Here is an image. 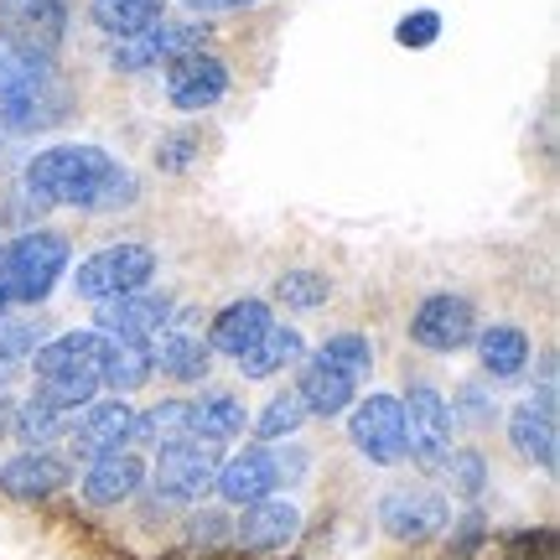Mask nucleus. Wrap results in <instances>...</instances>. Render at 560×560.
<instances>
[{
  "mask_svg": "<svg viewBox=\"0 0 560 560\" xmlns=\"http://www.w3.org/2000/svg\"><path fill=\"white\" fill-rule=\"evenodd\" d=\"M26 192L37 202H58V208L115 213V208L136 202L140 182L130 166H120L100 145H47L26 161Z\"/></svg>",
  "mask_w": 560,
  "mask_h": 560,
  "instance_id": "obj_1",
  "label": "nucleus"
},
{
  "mask_svg": "<svg viewBox=\"0 0 560 560\" xmlns=\"http://www.w3.org/2000/svg\"><path fill=\"white\" fill-rule=\"evenodd\" d=\"M104 332H62V338L42 342L32 353V374H37V395L32 400L52 405L58 416H79L83 405L100 395V363H104Z\"/></svg>",
  "mask_w": 560,
  "mask_h": 560,
  "instance_id": "obj_2",
  "label": "nucleus"
},
{
  "mask_svg": "<svg viewBox=\"0 0 560 560\" xmlns=\"http://www.w3.org/2000/svg\"><path fill=\"white\" fill-rule=\"evenodd\" d=\"M68 115V89L58 83L52 62L16 58L0 47V130L5 136H37Z\"/></svg>",
  "mask_w": 560,
  "mask_h": 560,
  "instance_id": "obj_3",
  "label": "nucleus"
},
{
  "mask_svg": "<svg viewBox=\"0 0 560 560\" xmlns=\"http://www.w3.org/2000/svg\"><path fill=\"white\" fill-rule=\"evenodd\" d=\"M68 260H73V249H68L62 234L32 229V234H21L5 249V260H0V291H5V301H16V306H37V301L52 296L58 276H68Z\"/></svg>",
  "mask_w": 560,
  "mask_h": 560,
  "instance_id": "obj_4",
  "label": "nucleus"
},
{
  "mask_svg": "<svg viewBox=\"0 0 560 560\" xmlns=\"http://www.w3.org/2000/svg\"><path fill=\"white\" fill-rule=\"evenodd\" d=\"M68 37V5L62 0H0V47L16 58H58Z\"/></svg>",
  "mask_w": 560,
  "mask_h": 560,
  "instance_id": "obj_5",
  "label": "nucleus"
},
{
  "mask_svg": "<svg viewBox=\"0 0 560 560\" xmlns=\"http://www.w3.org/2000/svg\"><path fill=\"white\" fill-rule=\"evenodd\" d=\"M156 276V255L145 244H109L100 255H89L73 276V291L83 301H115V296H130V291H145Z\"/></svg>",
  "mask_w": 560,
  "mask_h": 560,
  "instance_id": "obj_6",
  "label": "nucleus"
},
{
  "mask_svg": "<svg viewBox=\"0 0 560 560\" xmlns=\"http://www.w3.org/2000/svg\"><path fill=\"white\" fill-rule=\"evenodd\" d=\"M219 441H177V446H161L156 467H151V488L166 503H198L213 478H219Z\"/></svg>",
  "mask_w": 560,
  "mask_h": 560,
  "instance_id": "obj_7",
  "label": "nucleus"
},
{
  "mask_svg": "<svg viewBox=\"0 0 560 560\" xmlns=\"http://www.w3.org/2000/svg\"><path fill=\"white\" fill-rule=\"evenodd\" d=\"M202 37H208V26H198V21H156V26H145L136 37L115 42V47H109V68L145 73V68H156V62L202 52Z\"/></svg>",
  "mask_w": 560,
  "mask_h": 560,
  "instance_id": "obj_8",
  "label": "nucleus"
},
{
  "mask_svg": "<svg viewBox=\"0 0 560 560\" xmlns=\"http://www.w3.org/2000/svg\"><path fill=\"white\" fill-rule=\"evenodd\" d=\"M400 405H405V457H416L420 467L436 472L446 452H452V405L441 400V389H431V384H416Z\"/></svg>",
  "mask_w": 560,
  "mask_h": 560,
  "instance_id": "obj_9",
  "label": "nucleus"
},
{
  "mask_svg": "<svg viewBox=\"0 0 560 560\" xmlns=\"http://www.w3.org/2000/svg\"><path fill=\"white\" fill-rule=\"evenodd\" d=\"M130 431H136L130 400H100V405H83L79 416H68L62 441H68L73 457L94 462V457H109V452H125V446H130Z\"/></svg>",
  "mask_w": 560,
  "mask_h": 560,
  "instance_id": "obj_10",
  "label": "nucleus"
},
{
  "mask_svg": "<svg viewBox=\"0 0 560 560\" xmlns=\"http://www.w3.org/2000/svg\"><path fill=\"white\" fill-rule=\"evenodd\" d=\"M348 436L369 462L380 467H395L405 462V405L395 395H369V400L353 405L348 416Z\"/></svg>",
  "mask_w": 560,
  "mask_h": 560,
  "instance_id": "obj_11",
  "label": "nucleus"
},
{
  "mask_svg": "<svg viewBox=\"0 0 560 560\" xmlns=\"http://www.w3.org/2000/svg\"><path fill=\"white\" fill-rule=\"evenodd\" d=\"M410 338L420 348H431V353H457V348L478 338V312H472L467 296H452V291L425 296L416 306V317H410Z\"/></svg>",
  "mask_w": 560,
  "mask_h": 560,
  "instance_id": "obj_12",
  "label": "nucleus"
},
{
  "mask_svg": "<svg viewBox=\"0 0 560 560\" xmlns=\"http://www.w3.org/2000/svg\"><path fill=\"white\" fill-rule=\"evenodd\" d=\"M223 94H229V68L213 52H187L166 62V100L177 109L198 115V109H213Z\"/></svg>",
  "mask_w": 560,
  "mask_h": 560,
  "instance_id": "obj_13",
  "label": "nucleus"
},
{
  "mask_svg": "<svg viewBox=\"0 0 560 560\" xmlns=\"http://www.w3.org/2000/svg\"><path fill=\"white\" fill-rule=\"evenodd\" d=\"M172 322V296H161V291H130V296H115L100 306V327L104 338H125V342H151Z\"/></svg>",
  "mask_w": 560,
  "mask_h": 560,
  "instance_id": "obj_14",
  "label": "nucleus"
},
{
  "mask_svg": "<svg viewBox=\"0 0 560 560\" xmlns=\"http://www.w3.org/2000/svg\"><path fill=\"white\" fill-rule=\"evenodd\" d=\"M380 524L395 540H431L446 529V499L431 488H395L380 503Z\"/></svg>",
  "mask_w": 560,
  "mask_h": 560,
  "instance_id": "obj_15",
  "label": "nucleus"
},
{
  "mask_svg": "<svg viewBox=\"0 0 560 560\" xmlns=\"http://www.w3.org/2000/svg\"><path fill=\"white\" fill-rule=\"evenodd\" d=\"M151 348V369H161L166 380L177 384H192L208 374V363H213V348H208V338H202L198 327H187V322H166L156 338L145 342Z\"/></svg>",
  "mask_w": 560,
  "mask_h": 560,
  "instance_id": "obj_16",
  "label": "nucleus"
},
{
  "mask_svg": "<svg viewBox=\"0 0 560 560\" xmlns=\"http://www.w3.org/2000/svg\"><path fill=\"white\" fill-rule=\"evenodd\" d=\"M280 457L276 452H265V446H249V452H240V457H229L219 467V478H213V493H219L223 503H260L270 499L280 488Z\"/></svg>",
  "mask_w": 560,
  "mask_h": 560,
  "instance_id": "obj_17",
  "label": "nucleus"
},
{
  "mask_svg": "<svg viewBox=\"0 0 560 560\" xmlns=\"http://www.w3.org/2000/svg\"><path fill=\"white\" fill-rule=\"evenodd\" d=\"M145 482V462L125 446V452H109V457H94L89 472H83V499L94 509H115V503L136 499V488Z\"/></svg>",
  "mask_w": 560,
  "mask_h": 560,
  "instance_id": "obj_18",
  "label": "nucleus"
},
{
  "mask_svg": "<svg viewBox=\"0 0 560 560\" xmlns=\"http://www.w3.org/2000/svg\"><path fill=\"white\" fill-rule=\"evenodd\" d=\"M270 306L260 296H244V301H229L219 317H213V332H208V348H219L229 359H240L244 348H255L265 338V327H270Z\"/></svg>",
  "mask_w": 560,
  "mask_h": 560,
  "instance_id": "obj_19",
  "label": "nucleus"
},
{
  "mask_svg": "<svg viewBox=\"0 0 560 560\" xmlns=\"http://www.w3.org/2000/svg\"><path fill=\"white\" fill-rule=\"evenodd\" d=\"M296 395H301V405H306V416H342L348 405L359 400V380L338 374L332 363H322V359H306L301 363Z\"/></svg>",
  "mask_w": 560,
  "mask_h": 560,
  "instance_id": "obj_20",
  "label": "nucleus"
},
{
  "mask_svg": "<svg viewBox=\"0 0 560 560\" xmlns=\"http://www.w3.org/2000/svg\"><path fill=\"white\" fill-rule=\"evenodd\" d=\"M62 482H68V462L47 457V452H21V457L0 467V488L11 499H47V493H58Z\"/></svg>",
  "mask_w": 560,
  "mask_h": 560,
  "instance_id": "obj_21",
  "label": "nucleus"
},
{
  "mask_svg": "<svg viewBox=\"0 0 560 560\" xmlns=\"http://www.w3.org/2000/svg\"><path fill=\"white\" fill-rule=\"evenodd\" d=\"M301 514L291 509V503L280 499H260V503H244V520H240V545L244 550H280V545L296 535Z\"/></svg>",
  "mask_w": 560,
  "mask_h": 560,
  "instance_id": "obj_22",
  "label": "nucleus"
},
{
  "mask_svg": "<svg viewBox=\"0 0 560 560\" xmlns=\"http://www.w3.org/2000/svg\"><path fill=\"white\" fill-rule=\"evenodd\" d=\"M301 353H306V342H301L296 327H280V322H270V327H265V338L255 342V348H244L234 363H240L244 380H270V374H280V369H291Z\"/></svg>",
  "mask_w": 560,
  "mask_h": 560,
  "instance_id": "obj_23",
  "label": "nucleus"
},
{
  "mask_svg": "<svg viewBox=\"0 0 560 560\" xmlns=\"http://www.w3.org/2000/svg\"><path fill=\"white\" fill-rule=\"evenodd\" d=\"M151 374H156V369H151V348H145V342H125V338L104 342V363H100L104 389H115V395H136Z\"/></svg>",
  "mask_w": 560,
  "mask_h": 560,
  "instance_id": "obj_24",
  "label": "nucleus"
},
{
  "mask_svg": "<svg viewBox=\"0 0 560 560\" xmlns=\"http://www.w3.org/2000/svg\"><path fill=\"white\" fill-rule=\"evenodd\" d=\"M509 441H514V452L524 462H535V467H556V416H545L535 405L524 400L514 416H509Z\"/></svg>",
  "mask_w": 560,
  "mask_h": 560,
  "instance_id": "obj_25",
  "label": "nucleus"
},
{
  "mask_svg": "<svg viewBox=\"0 0 560 560\" xmlns=\"http://www.w3.org/2000/svg\"><path fill=\"white\" fill-rule=\"evenodd\" d=\"M472 342H478V359L488 380H520L524 369H529V338H524L520 327H488Z\"/></svg>",
  "mask_w": 560,
  "mask_h": 560,
  "instance_id": "obj_26",
  "label": "nucleus"
},
{
  "mask_svg": "<svg viewBox=\"0 0 560 560\" xmlns=\"http://www.w3.org/2000/svg\"><path fill=\"white\" fill-rule=\"evenodd\" d=\"M130 441H145V446H177V441H198L192 436V400H161L151 405L145 416H136V431Z\"/></svg>",
  "mask_w": 560,
  "mask_h": 560,
  "instance_id": "obj_27",
  "label": "nucleus"
},
{
  "mask_svg": "<svg viewBox=\"0 0 560 560\" xmlns=\"http://www.w3.org/2000/svg\"><path fill=\"white\" fill-rule=\"evenodd\" d=\"M161 11H166V0H89V16L100 26L104 37H136L145 26H156Z\"/></svg>",
  "mask_w": 560,
  "mask_h": 560,
  "instance_id": "obj_28",
  "label": "nucleus"
},
{
  "mask_svg": "<svg viewBox=\"0 0 560 560\" xmlns=\"http://www.w3.org/2000/svg\"><path fill=\"white\" fill-rule=\"evenodd\" d=\"M244 425H249V416H244V405L234 400V395H202V400H192V436L198 441H234L244 436Z\"/></svg>",
  "mask_w": 560,
  "mask_h": 560,
  "instance_id": "obj_29",
  "label": "nucleus"
},
{
  "mask_svg": "<svg viewBox=\"0 0 560 560\" xmlns=\"http://www.w3.org/2000/svg\"><path fill=\"white\" fill-rule=\"evenodd\" d=\"M322 363H332L338 374H348V380H369V369H374V342L363 338V332H338V338H327L317 348Z\"/></svg>",
  "mask_w": 560,
  "mask_h": 560,
  "instance_id": "obj_30",
  "label": "nucleus"
},
{
  "mask_svg": "<svg viewBox=\"0 0 560 560\" xmlns=\"http://www.w3.org/2000/svg\"><path fill=\"white\" fill-rule=\"evenodd\" d=\"M42 348L37 322H0V384L16 380L21 369L32 363V353Z\"/></svg>",
  "mask_w": 560,
  "mask_h": 560,
  "instance_id": "obj_31",
  "label": "nucleus"
},
{
  "mask_svg": "<svg viewBox=\"0 0 560 560\" xmlns=\"http://www.w3.org/2000/svg\"><path fill=\"white\" fill-rule=\"evenodd\" d=\"M327 296H332V280L322 276V270H285L276 280V301L291 306V312H317Z\"/></svg>",
  "mask_w": 560,
  "mask_h": 560,
  "instance_id": "obj_32",
  "label": "nucleus"
},
{
  "mask_svg": "<svg viewBox=\"0 0 560 560\" xmlns=\"http://www.w3.org/2000/svg\"><path fill=\"white\" fill-rule=\"evenodd\" d=\"M301 420H306L301 395H296V389H280V395H270V405L260 410L255 431H260L265 441H280V436H291V431H301Z\"/></svg>",
  "mask_w": 560,
  "mask_h": 560,
  "instance_id": "obj_33",
  "label": "nucleus"
},
{
  "mask_svg": "<svg viewBox=\"0 0 560 560\" xmlns=\"http://www.w3.org/2000/svg\"><path fill=\"white\" fill-rule=\"evenodd\" d=\"M62 425H68V416H58V410H52V405H42V400H26L16 410V416H11V431H16L21 441H62Z\"/></svg>",
  "mask_w": 560,
  "mask_h": 560,
  "instance_id": "obj_34",
  "label": "nucleus"
},
{
  "mask_svg": "<svg viewBox=\"0 0 560 560\" xmlns=\"http://www.w3.org/2000/svg\"><path fill=\"white\" fill-rule=\"evenodd\" d=\"M441 472H446V482L457 488L462 499H478L482 482H488V462H482L478 452H446Z\"/></svg>",
  "mask_w": 560,
  "mask_h": 560,
  "instance_id": "obj_35",
  "label": "nucleus"
},
{
  "mask_svg": "<svg viewBox=\"0 0 560 560\" xmlns=\"http://www.w3.org/2000/svg\"><path fill=\"white\" fill-rule=\"evenodd\" d=\"M436 11H416V16L400 21V42L405 47H425V42H436Z\"/></svg>",
  "mask_w": 560,
  "mask_h": 560,
  "instance_id": "obj_36",
  "label": "nucleus"
},
{
  "mask_svg": "<svg viewBox=\"0 0 560 560\" xmlns=\"http://www.w3.org/2000/svg\"><path fill=\"white\" fill-rule=\"evenodd\" d=\"M192 16H229V11H244V5H255V0H182Z\"/></svg>",
  "mask_w": 560,
  "mask_h": 560,
  "instance_id": "obj_37",
  "label": "nucleus"
},
{
  "mask_svg": "<svg viewBox=\"0 0 560 560\" xmlns=\"http://www.w3.org/2000/svg\"><path fill=\"white\" fill-rule=\"evenodd\" d=\"M192 145H198L192 136H172V140H166V156H161V166H172V172H177V166H187Z\"/></svg>",
  "mask_w": 560,
  "mask_h": 560,
  "instance_id": "obj_38",
  "label": "nucleus"
},
{
  "mask_svg": "<svg viewBox=\"0 0 560 560\" xmlns=\"http://www.w3.org/2000/svg\"><path fill=\"white\" fill-rule=\"evenodd\" d=\"M219 524H229L223 514H198L192 520V540H219Z\"/></svg>",
  "mask_w": 560,
  "mask_h": 560,
  "instance_id": "obj_39",
  "label": "nucleus"
},
{
  "mask_svg": "<svg viewBox=\"0 0 560 560\" xmlns=\"http://www.w3.org/2000/svg\"><path fill=\"white\" fill-rule=\"evenodd\" d=\"M11 416H16V410H11V400L0 395V431H11Z\"/></svg>",
  "mask_w": 560,
  "mask_h": 560,
  "instance_id": "obj_40",
  "label": "nucleus"
},
{
  "mask_svg": "<svg viewBox=\"0 0 560 560\" xmlns=\"http://www.w3.org/2000/svg\"><path fill=\"white\" fill-rule=\"evenodd\" d=\"M5 161H11V136L0 130V166H5Z\"/></svg>",
  "mask_w": 560,
  "mask_h": 560,
  "instance_id": "obj_41",
  "label": "nucleus"
},
{
  "mask_svg": "<svg viewBox=\"0 0 560 560\" xmlns=\"http://www.w3.org/2000/svg\"><path fill=\"white\" fill-rule=\"evenodd\" d=\"M5 306H11V301H5V291H0V317H5Z\"/></svg>",
  "mask_w": 560,
  "mask_h": 560,
  "instance_id": "obj_42",
  "label": "nucleus"
}]
</instances>
